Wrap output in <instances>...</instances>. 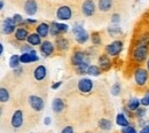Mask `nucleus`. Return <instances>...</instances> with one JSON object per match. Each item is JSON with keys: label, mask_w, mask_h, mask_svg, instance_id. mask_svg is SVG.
Instances as JSON below:
<instances>
[{"label": "nucleus", "mask_w": 149, "mask_h": 133, "mask_svg": "<svg viewBox=\"0 0 149 133\" xmlns=\"http://www.w3.org/2000/svg\"><path fill=\"white\" fill-rule=\"evenodd\" d=\"M90 62H91L90 57L86 56V58L84 60V62H81V63H80L79 65L74 67V69H76V72H77L78 75H86L87 68L90 67Z\"/></svg>", "instance_id": "obj_22"}, {"label": "nucleus", "mask_w": 149, "mask_h": 133, "mask_svg": "<svg viewBox=\"0 0 149 133\" xmlns=\"http://www.w3.org/2000/svg\"><path fill=\"white\" fill-rule=\"evenodd\" d=\"M61 85H62V81H56V83H54V84L52 85V90H57Z\"/></svg>", "instance_id": "obj_43"}, {"label": "nucleus", "mask_w": 149, "mask_h": 133, "mask_svg": "<svg viewBox=\"0 0 149 133\" xmlns=\"http://www.w3.org/2000/svg\"><path fill=\"white\" fill-rule=\"evenodd\" d=\"M9 100V92L5 87H0V102L5 103Z\"/></svg>", "instance_id": "obj_31"}, {"label": "nucleus", "mask_w": 149, "mask_h": 133, "mask_svg": "<svg viewBox=\"0 0 149 133\" xmlns=\"http://www.w3.org/2000/svg\"><path fill=\"white\" fill-rule=\"evenodd\" d=\"M123 46H124V44L122 40H118V39L113 40L112 42L106 46V54H108L109 56L112 57L118 56L123 51Z\"/></svg>", "instance_id": "obj_4"}, {"label": "nucleus", "mask_w": 149, "mask_h": 133, "mask_svg": "<svg viewBox=\"0 0 149 133\" xmlns=\"http://www.w3.org/2000/svg\"><path fill=\"white\" fill-rule=\"evenodd\" d=\"M116 124L120 127H125V126L130 125V119L125 116L124 113H119L116 116Z\"/></svg>", "instance_id": "obj_25"}, {"label": "nucleus", "mask_w": 149, "mask_h": 133, "mask_svg": "<svg viewBox=\"0 0 149 133\" xmlns=\"http://www.w3.org/2000/svg\"><path fill=\"white\" fill-rule=\"evenodd\" d=\"M108 33H109L110 37L115 38V37H117V36L122 35V29L119 28V25L113 24V25H111V26L108 28Z\"/></svg>", "instance_id": "obj_29"}, {"label": "nucleus", "mask_w": 149, "mask_h": 133, "mask_svg": "<svg viewBox=\"0 0 149 133\" xmlns=\"http://www.w3.org/2000/svg\"><path fill=\"white\" fill-rule=\"evenodd\" d=\"M16 30V24L12 17H7L2 23V32L5 35H10Z\"/></svg>", "instance_id": "obj_13"}, {"label": "nucleus", "mask_w": 149, "mask_h": 133, "mask_svg": "<svg viewBox=\"0 0 149 133\" xmlns=\"http://www.w3.org/2000/svg\"><path fill=\"white\" fill-rule=\"evenodd\" d=\"M44 124H45V125H49V124H51V118H49V117H46L45 120H44Z\"/></svg>", "instance_id": "obj_45"}, {"label": "nucleus", "mask_w": 149, "mask_h": 133, "mask_svg": "<svg viewBox=\"0 0 149 133\" xmlns=\"http://www.w3.org/2000/svg\"><path fill=\"white\" fill-rule=\"evenodd\" d=\"M97 125H99V127H100L101 130H103V131H108V130H110L112 127L111 120H110V119H107V118H101V119L99 120Z\"/></svg>", "instance_id": "obj_27"}, {"label": "nucleus", "mask_w": 149, "mask_h": 133, "mask_svg": "<svg viewBox=\"0 0 149 133\" xmlns=\"http://www.w3.org/2000/svg\"><path fill=\"white\" fill-rule=\"evenodd\" d=\"M122 133H138V131L135 130V127H134V126H132V125H127V126H125V127H123V129H122Z\"/></svg>", "instance_id": "obj_37"}, {"label": "nucleus", "mask_w": 149, "mask_h": 133, "mask_svg": "<svg viewBox=\"0 0 149 133\" xmlns=\"http://www.w3.org/2000/svg\"><path fill=\"white\" fill-rule=\"evenodd\" d=\"M19 64H21V61H19V55H17V54L12 55V56H10V58H9V67H10L12 69H15V68L19 67Z\"/></svg>", "instance_id": "obj_30"}, {"label": "nucleus", "mask_w": 149, "mask_h": 133, "mask_svg": "<svg viewBox=\"0 0 149 133\" xmlns=\"http://www.w3.org/2000/svg\"><path fill=\"white\" fill-rule=\"evenodd\" d=\"M33 48H32V46L30 45V44H24V45H22V47H21V51H22V53H28V52H31Z\"/></svg>", "instance_id": "obj_38"}, {"label": "nucleus", "mask_w": 149, "mask_h": 133, "mask_svg": "<svg viewBox=\"0 0 149 133\" xmlns=\"http://www.w3.org/2000/svg\"><path fill=\"white\" fill-rule=\"evenodd\" d=\"M96 6L94 0H84L81 3V13L86 17H91L95 14Z\"/></svg>", "instance_id": "obj_6"}, {"label": "nucleus", "mask_w": 149, "mask_h": 133, "mask_svg": "<svg viewBox=\"0 0 149 133\" xmlns=\"http://www.w3.org/2000/svg\"><path fill=\"white\" fill-rule=\"evenodd\" d=\"M133 78H134V83L138 87H143L147 85L149 80V72L148 70L143 67H139L134 70L133 72Z\"/></svg>", "instance_id": "obj_2"}, {"label": "nucleus", "mask_w": 149, "mask_h": 133, "mask_svg": "<svg viewBox=\"0 0 149 133\" xmlns=\"http://www.w3.org/2000/svg\"><path fill=\"white\" fill-rule=\"evenodd\" d=\"M23 122H24L23 111H22L21 109L15 110L13 116H12V119H10V125H12L14 129H19V127L23 125Z\"/></svg>", "instance_id": "obj_9"}, {"label": "nucleus", "mask_w": 149, "mask_h": 133, "mask_svg": "<svg viewBox=\"0 0 149 133\" xmlns=\"http://www.w3.org/2000/svg\"><path fill=\"white\" fill-rule=\"evenodd\" d=\"M72 33L78 44H85L90 39V35L81 24H74V26L72 28Z\"/></svg>", "instance_id": "obj_3"}, {"label": "nucleus", "mask_w": 149, "mask_h": 133, "mask_svg": "<svg viewBox=\"0 0 149 133\" xmlns=\"http://www.w3.org/2000/svg\"><path fill=\"white\" fill-rule=\"evenodd\" d=\"M28 36H29V32L24 26H19L15 30V39L19 41H25Z\"/></svg>", "instance_id": "obj_23"}, {"label": "nucleus", "mask_w": 149, "mask_h": 133, "mask_svg": "<svg viewBox=\"0 0 149 133\" xmlns=\"http://www.w3.org/2000/svg\"><path fill=\"white\" fill-rule=\"evenodd\" d=\"M55 47L58 51H61V52H65V51L69 49L70 42H69V40L65 38V37L58 36V37H56V39H55Z\"/></svg>", "instance_id": "obj_15"}, {"label": "nucleus", "mask_w": 149, "mask_h": 133, "mask_svg": "<svg viewBox=\"0 0 149 133\" xmlns=\"http://www.w3.org/2000/svg\"><path fill=\"white\" fill-rule=\"evenodd\" d=\"M3 8V0H0V10Z\"/></svg>", "instance_id": "obj_48"}, {"label": "nucleus", "mask_w": 149, "mask_h": 133, "mask_svg": "<svg viewBox=\"0 0 149 133\" xmlns=\"http://www.w3.org/2000/svg\"><path fill=\"white\" fill-rule=\"evenodd\" d=\"M64 108H65V104H64V101L62 99L55 97L53 100V102H52V109H53L54 113H56V114L62 113L64 110Z\"/></svg>", "instance_id": "obj_21"}, {"label": "nucleus", "mask_w": 149, "mask_h": 133, "mask_svg": "<svg viewBox=\"0 0 149 133\" xmlns=\"http://www.w3.org/2000/svg\"><path fill=\"white\" fill-rule=\"evenodd\" d=\"M140 102H141V106H143V107H149V90L146 91L145 95H143L142 99L140 100Z\"/></svg>", "instance_id": "obj_35"}, {"label": "nucleus", "mask_w": 149, "mask_h": 133, "mask_svg": "<svg viewBox=\"0 0 149 133\" xmlns=\"http://www.w3.org/2000/svg\"><path fill=\"white\" fill-rule=\"evenodd\" d=\"M36 32L41 38H47L49 35V24H47L45 22L38 24L37 28H36Z\"/></svg>", "instance_id": "obj_18"}, {"label": "nucleus", "mask_w": 149, "mask_h": 133, "mask_svg": "<svg viewBox=\"0 0 149 133\" xmlns=\"http://www.w3.org/2000/svg\"><path fill=\"white\" fill-rule=\"evenodd\" d=\"M56 17L60 21H68L72 17V9L68 5H62L56 9Z\"/></svg>", "instance_id": "obj_5"}, {"label": "nucleus", "mask_w": 149, "mask_h": 133, "mask_svg": "<svg viewBox=\"0 0 149 133\" xmlns=\"http://www.w3.org/2000/svg\"><path fill=\"white\" fill-rule=\"evenodd\" d=\"M120 92H122V86H120V84H119V83H115L111 86V94L113 95V96H117V95L120 94Z\"/></svg>", "instance_id": "obj_34"}, {"label": "nucleus", "mask_w": 149, "mask_h": 133, "mask_svg": "<svg viewBox=\"0 0 149 133\" xmlns=\"http://www.w3.org/2000/svg\"><path fill=\"white\" fill-rule=\"evenodd\" d=\"M134 42H139V44L149 46V30H142V31L134 38Z\"/></svg>", "instance_id": "obj_19"}, {"label": "nucleus", "mask_w": 149, "mask_h": 133, "mask_svg": "<svg viewBox=\"0 0 149 133\" xmlns=\"http://www.w3.org/2000/svg\"><path fill=\"white\" fill-rule=\"evenodd\" d=\"M102 72V70L100 69L99 65H95V64H91L88 68H87V71H86V75H90V76H100Z\"/></svg>", "instance_id": "obj_28"}, {"label": "nucleus", "mask_w": 149, "mask_h": 133, "mask_svg": "<svg viewBox=\"0 0 149 133\" xmlns=\"http://www.w3.org/2000/svg\"><path fill=\"white\" fill-rule=\"evenodd\" d=\"M54 49H55V46H54L53 42L49 41V40H44V41L40 44V53L45 57L51 56V55L54 53Z\"/></svg>", "instance_id": "obj_11"}, {"label": "nucleus", "mask_w": 149, "mask_h": 133, "mask_svg": "<svg viewBox=\"0 0 149 133\" xmlns=\"http://www.w3.org/2000/svg\"><path fill=\"white\" fill-rule=\"evenodd\" d=\"M28 101H29L30 107H31L35 111H41V110L44 109V107H45L44 100H42L40 96H38V95H30L29 99H28Z\"/></svg>", "instance_id": "obj_8"}, {"label": "nucleus", "mask_w": 149, "mask_h": 133, "mask_svg": "<svg viewBox=\"0 0 149 133\" xmlns=\"http://www.w3.org/2000/svg\"><path fill=\"white\" fill-rule=\"evenodd\" d=\"M2 114V108H1V107H0V115Z\"/></svg>", "instance_id": "obj_49"}, {"label": "nucleus", "mask_w": 149, "mask_h": 133, "mask_svg": "<svg viewBox=\"0 0 149 133\" xmlns=\"http://www.w3.org/2000/svg\"><path fill=\"white\" fill-rule=\"evenodd\" d=\"M146 69L148 70V72H149V56H148V58H147V61H146Z\"/></svg>", "instance_id": "obj_46"}, {"label": "nucleus", "mask_w": 149, "mask_h": 133, "mask_svg": "<svg viewBox=\"0 0 149 133\" xmlns=\"http://www.w3.org/2000/svg\"><path fill=\"white\" fill-rule=\"evenodd\" d=\"M38 10V3L36 0H26L24 2V12L26 13V15L32 16L37 13Z\"/></svg>", "instance_id": "obj_14"}, {"label": "nucleus", "mask_w": 149, "mask_h": 133, "mask_svg": "<svg viewBox=\"0 0 149 133\" xmlns=\"http://www.w3.org/2000/svg\"><path fill=\"white\" fill-rule=\"evenodd\" d=\"M139 133H149V123H147L145 126H142Z\"/></svg>", "instance_id": "obj_42"}, {"label": "nucleus", "mask_w": 149, "mask_h": 133, "mask_svg": "<svg viewBox=\"0 0 149 133\" xmlns=\"http://www.w3.org/2000/svg\"><path fill=\"white\" fill-rule=\"evenodd\" d=\"M39 60V56L37 55V52L35 49H32L31 52L28 53H22L19 55V61L23 64H28V63H32V62H37Z\"/></svg>", "instance_id": "obj_10"}, {"label": "nucleus", "mask_w": 149, "mask_h": 133, "mask_svg": "<svg viewBox=\"0 0 149 133\" xmlns=\"http://www.w3.org/2000/svg\"><path fill=\"white\" fill-rule=\"evenodd\" d=\"M13 21H14V23L16 24V25H22L23 24V22H24V19L22 17V15H19V14H15V15H13Z\"/></svg>", "instance_id": "obj_36"}, {"label": "nucleus", "mask_w": 149, "mask_h": 133, "mask_svg": "<svg viewBox=\"0 0 149 133\" xmlns=\"http://www.w3.org/2000/svg\"><path fill=\"white\" fill-rule=\"evenodd\" d=\"M148 30H149V19H148Z\"/></svg>", "instance_id": "obj_50"}, {"label": "nucleus", "mask_w": 149, "mask_h": 133, "mask_svg": "<svg viewBox=\"0 0 149 133\" xmlns=\"http://www.w3.org/2000/svg\"><path fill=\"white\" fill-rule=\"evenodd\" d=\"M126 107L130 109L132 113H134L139 107H141V102L136 97H131L130 100H129V102H127V106Z\"/></svg>", "instance_id": "obj_26"}, {"label": "nucleus", "mask_w": 149, "mask_h": 133, "mask_svg": "<svg viewBox=\"0 0 149 133\" xmlns=\"http://www.w3.org/2000/svg\"><path fill=\"white\" fill-rule=\"evenodd\" d=\"M123 113L125 114V116H126L129 119H130V118H132V117L134 116V113H132V111H131L127 107H124V108H123Z\"/></svg>", "instance_id": "obj_39"}, {"label": "nucleus", "mask_w": 149, "mask_h": 133, "mask_svg": "<svg viewBox=\"0 0 149 133\" xmlns=\"http://www.w3.org/2000/svg\"><path fill=\"white\" fill-rule=\"evenodd\" d=\"M112 65V62L110 60V56L108 54H102L99 57V67L102 71H108Z\"/></svg>", "instance_id": "obj_12"}, {"label": "nucleus", "mask_w": 149, "mask_h": 133, "mask_svg": "<svg viewBox=\"0 0 149 133\" xmlns=\"http://www.w3.org/2000/svg\"><path fill=\"white\" fill-rule=\"evenodd\" d=\"M120 21V15L119 14H113L111 16V22L112 24H118Z\"/></svg>", "instance_id": "obj_40"}, {"label": "nucleus", "mask_w": 149, "mask_h": 133, "mask_svg": "<svg viewBox=\"0 0 149 133\" xmlns=\"http://www.w3.org/2000/svg\"><path fill=\"white\" fill-rule=\"evenodd\" d=\"M90 37H91V40H92L93 45H95V46L101 45V36H100V33H99V32H93Z\"/></svg>", "instance_id": "obj_33"}, {"label": "nucleus", "mask_w": 149, "mask_h": 133, "mask_svg": "<svg viewBox=\"0 0 149 133\" xmlns=\"http://www.w3.org/2000/svg\"><path fill=\"white\" fill-rule=\"evenodd\" d=\"M77 87L79 90L80 93L83 94H88L90 92H92L93 90V81L90 79V78H81L78 84H77Z\"/></svg>", "instance_id": "obj_7"}, {"label": "nucleus", "mask_w": 149, "mask_h": 133, "mask_svg": "<svg viewBox=\"0 0 149 133\" xmlns=\"http://www.w3.org/2000/svg\"><path fill=\"white\" fill-rule=\"evenodd\" d=\"M61 133H74V127L70 126V125H68V126L63 127V130L61 131Z\"/></svg>", "instance_id": "obj_41"}, {"label": "nucleus", "mask_w": 149, "mask_h": 133, "mask_svg": "<svg viewBox=\"0 0 149 133\" xmlns=\"http://www.w3.org/2000/svg\"><path fill=\"white\" fill-rule=\"evenodd\" d=\"M146 113H147V109H146V107H139L135 111H134V116L140 120V119H142L143 117H145V115H146Z\"/></svg>", "instance_id": "obj_32"}, {"label": "nucleus", "mask_w": 149, "mask_h": 133, "mask_svg": "<svg viewBox=\"0 0 149 133\" xmlns=\"http://www.w3.org/2000/svg\"><path fill=\"white\" fill-rule=\"evenodd\" d=\"M14 72H15L16 75H19V74H22V72H23V69H22L21 67H17V68H15V69H14Z\"/></svg>", "instance_id": "obj_44"}, {"label": "nucleus", "mask_w": 149, "mask_h": 133, "mask_svg": "<svg viewBox=\"0 0 149 133\" xmlns=\"http://www.w3.org/2000/svg\"><path fill=\"white\" fill-rule=\"evenodd\" d=\"M46 76H47V69H46V67L42 65V64L38 65L37 68L35 69V71H33V77H35V79L38 80V81L44 80V79L46 78Z\"/></svg>", "instance_id": "obj_17"}, {"label": "nucleus", "mask_w": 149, "mask_h": 133, "mask_svg": "<svg viewBox=\"0 0 149 133\" xmlns=\"http://www.w3.org/2000/svg\"><path fill=\"white\" fill-rule=\"evenodd\" d=\"M86 56H87V54H86L85 52H83V51H80V49L74 51L72 56H71V64H72L74 67L79 65L81 62H84V60L86 58Z\"/></svg>", "instance_id": "obj_16"}, {"label": "nucleus", "mask_w": 149, "mask_h": 133, "mask_svg": "<svg viewBox=\"0 0 149 133\" xmlns=\"http://www.w3.org/2000/svg\"><path fill=\"white\" fill-rule=\"evenodd\" d=\"M28 44H30L31 46H40V44L42 42L41 41V37L38 35L37 32H33V33H29L28 38H26Z\"/></svg>", "instance_id": "obj_24"}, {"label": "nucleus", "mask_w": 149, "mask_h": 133, "mask_svg": "<svg viewBox=\"0 0 149 133\" xmlns=\"http://www.w3.org/2000/svg\"><path fill=\"white\" fill-rule=\"evenodd\" d=\"M149 56V46L139 44V42H134L131 49V58L133 62L142 64L147 61Z\"/></svg>", "instance_id": "obj_1"}, {"label": "nucleus", "mask_w": 149, "mask_h": 133, "mask_svg": "<svg viewBox=\"0 0 149 133\" xmlns=\"http://www.w3.org/2000/svg\"><path fill=\"white\" fill-rule=\"evenodd\" d=\"M113 6V0H99L97 2V8L100 12L107 13L109 12Z\"/></svg>", "instance_id": "obj_20"}, {"label": "nucleus", "mask_w": 149, "mask_h": 133, "mask_svg": "<svg viewBox=\"0 0 149 133\" xmlns=\"http://www.w3.org/2000/svg\"><path fill=\"white\" fill-rule=\"evenodd\" d=\"M3 53V46H2V44L0 42V55Z\"/></svg>", "instance_id": "obj_47"}]
</instances>
